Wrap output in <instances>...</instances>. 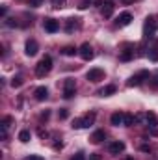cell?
Listing matches in <instances>:
<instances>
[{
	"label": "cell",
	"instance_id": "obj_30",
	"mask_svg": "<svg viewBox=\"0 0 158 160\" xmlns=\"http://www.w3.org/2000/svg\"><path fill=\"white\" fill-rule=\"evenodd\" d=\"M41 2H43V0H30V6L37 8V6H41Z\"/></svg>",
	"mask_w": 158,
	"mask_h": 160
},
{
	"label": "cell",
	"instance_id": "obj_16",
	"mask_svg": "<svg viewBox=\"0 0 158 160\" xmlns=\"http://www.w3.org/2000/svg\"><path fill=\"white\" fill-rule=\"evenodd\" d=\"M34 95H36L37 101H45V99H48V89H47L45 86H39V88H36Z\"/></svg>",
	"mask_w": 158,
	"mask_h": 160
},
{
	"label": "cell",
	"instance_id": "obj_8",
	"mask_svg": "<svg viewBox=\"0 0 158 160\" xmlns=\"http://www.w3.org/2000/svg\"><path fill=\"white\" fill-rule=\"evenodd\" d=\"M37 50H39V45H37V41L36 39H28L26 41V47H24V52H26V56H36L37 54Z\"/></svg>",
	"mask_w": 158,
	"mask_h": 160
},
{
	"label": "cell",
	"instance_id": "obj_38",
	"mask_svg": "<svg viewBox=\"0 0 158 160\" xmlns=\"http://www.w3.org/2000/svg\"><path fill=\"white\" fill-rule=\"evenodd\" d=\"M125 160H134V158H125Z\"/></svg>",
	"mask_w": 158,
	"mask_h": 160
},
{
	"label": "cell",
	"instance_id": "obj_15",
	"mask_svg": "<svg viewBox=\"0 0 158 160\" xmlns=\"http://www.w3.org/2000/svg\"><path fill=\"white\" fill-rule=\"evenodd\" d=\"M101 13H102V17L110 19V17L114 15V2H104V6H102Z\"/></svg>",
	"mask_w": 158,
	"mask_h": 160
},
{
	"label": "cell",
	"instance_id": "obj_18",
	"mask_svg": "<svg viewBox=\"0 0 158 160\" xmlns=\"http://www.w3.org/2000/svg\"><path fill=\"white\" fill-rule=\"evenodd\" d=\"M104 138H106L104 130H95V132L91 134V142H93V143H101V142H102Z\"/></svg>",
	"mask_w": 158,
	"mask_h": 160
},
{
	"label": "cell",
	"instance_id": "obj_3",
	"mask_svg": "<svg viewBox=\"0 0 158 160\" xmlns=\"http://www.w3.org/2000/svg\"><path fill=\"white\" fill-rule=\"evenodd\" d=\"M50 69H52V58H50V56H45L39 63L36 65V75H37L39 78H43V77H47V75L50 73Z\"/></svg>",
	"mask_w": 158,
	"mask_h": 160
},
{
	"label": "cell",
	"instance_id": "obj_22",
	"mask_svg": "<svg viewBox=\"0 0 158 160\" xmlns=\"http://www.w3.org/2000/svg\"><path fill=\"white\" fill-rule=\"evenodd\" d=\"M77 21H78V19H67V26H65V30H67V32H73V30L77 28Z\"/></svg>",
	"mask_w": 158,
	"mask_h": 160
},
{
	"label": "cell",
	"instance_id": "obj_13",
	"mask_svg": "<svg viewBox=\"0 0 158 160\" xmlns=\"http://www.w3.org/2000/svg\"><path fill=\"white\" fill-rule=\"evenodd\" d=\"M108 151H110L112 155H119V153L125 151V143H123V142H114V143L108 145Z\"/></svg>",
	"mask_w": 158,
	"mask_h": 160
},
{
	"label": "cell",
	"instance_id": "obj_11",
	"mask_svg": "<svg viewBox=\"0 0 158 160\" xmlns=\"http://www.w3.org/2000/svg\"><path fill=\"white\" fill-rule=\"evenodd\" d=\"M130 21H132V13H130V11H123V13L117 17V24L119 26H128Z\"/></svg>",
	"mask_w": 158,
	"mask_h": 160
},
{
	"label": "cell",
	"instance_id": "obj_7",
	"mask_svg": "<svg viewBox=\"0 0 158 160\" xmlns=\"http://www.w3.org/2000/svg\"><path fill=\"white\" fill-rule=\"evenodd\" d=\"M86 78L89 80V82H101V80L104 78V71H102V69H99V67L89 69V71L86 73Z\"/></svg>",
	"mask_w": 158,
	"mask_h": 160
},
{
	"label": "cell",
	"instance_id": "obj_5",
	"mask_svg": "<svg viewBox=\"0 0 158 160\" xmlns=\"http://www.w3.org/2000/svg\"><path fill=\"white\" fill-rule=\"evenodd\" d=\"M75 91H77V84L73 78H67L63 84V97L65 99H73L75 97Z\"/></svg>",
	"mask_w": 158,
	"mask_h": 160
},
{
	"label": "cell",
	"instance_id": "obj_9",
	"mask_svg": "<svg viewBox=\"0 0 158 160\" xmlns=\"http://www.w3.org/2000/svg\"><path fill=\"white\" fill-rule=\"evenodd\" d=\"M132 58H134V45L126 43V45H125V50L119 54V60H121V62H128V60H132Z\"/></svg>",
	"mask_w": 158,
	"mask_h": 160
},
{
	"label": "cell",
	"instance_id": "obj_24",
	"mask_svg": "<svg viewBox=\"0 0 158 160\" xmlns=\"http://www.w3.org/2000/svg\"><path fill=\"white\" fill-rule=\"evenodd\" d=\"M11 86H13V88H21V86H22V77H19V75H17V77H13Z\"/></svg>",
	"mask_w": 158,
	"mask_h": 160
},
{
	"label": "cell",
	"instance_id": "obj_27",
	"mask_svg": "<svg viewBox=\"0 0 158 160\" xmlns=\"http://www.w3.org/2000/svg\"><path fill=\"white\" fill-rule=\"evenodd\" d=\"M89 2H91V0H82V2H80V9H86V8H87V6H89Z\"/></svg>",
	"mask_w": 158,
	"mask_h": 160
},
{
	"label": "cell",
	"instance_id": "obj_26",
	"mask_svg": "<svg viewBox=\"0 0 158 160\" xmlns=\"http://www.w3.org/2000/svg\"><path fill=\"white\" fill-rule=\"evenodd\" d=\"M65 2H67V0H50V4H52L54 8H62Z\"/></svg>",
	"mask_w": 158,
	"mask_h": 160
},
{
	"label": "cell",
	"instance_id": "obj_25",
	"mask_svg": "<svg viewBox=\"0 0 158 160\" xmlns=\"http://www.w3.org/2000/svg\"><path fill=\"white\" fill-rule=\"evenodd\" d=\"M58 116H60V119H67V118H69V110H67V108H62Z\"/></svg>",
	"mask_w": 158,
	"mask_h": 160
},
{
	"label": "cell",
	"instance_id": "obj_31",
	"mask_svg": "<svg viewBox=\"0 0 158 160\" xmlns=\"http://www.w3.org/2000/svg\"><path fill=\"white\" fill-rule=\"evenodd\" d=\"M24 160H43L41 157H37V155H30V157H26Z\"/></svg>",
	"mask_w": 158,
	"mask_h": 160
},
{
	"label": "cell",
	"instance_id": "obj_21",
	"mask_svg": "<svg viewBox=\"0 0 158 160\" xmlns=\"http://www.w3.org/2000/svg\"><path fill=\"white\" fill-rule=\"evenodd\" d=\"M149 58L153 62H158V45H155L153 48H149Z\"/></svg>",
	"mask_w": 158,
	"mask_h": 160
},
{
	"label": "cell",
	"instance_id": "obj_4",
	"mask_svg": "<svg viewBox=\"0 0 158 160\" xmlns=\"http://www.w3.org/2000/svg\"><path fill=\"white\" fill-rule=\"evenodd\" d=\"M95 118H97V114H95V112H89V114H86L84 118L73 121V128H87L89 125H93Z\"/></svg>",
	"mask_w": 158,
	"mask_h": 160
},
{
	"label": "cell",
	"instance_id": "obj_28",
	"mask_svg": "<svg viewBox=\"0 0 158 160\" xmlns=\"http://www.w3.org/2000/svg\"><path fill=\"white\" fill-rule=\"evenodd\" d=\"M71 160H86V157H84V153H77Z\"/></svg>",
	"mask_w": 158,
	"mask_h": 160
},
{
	"label": "cell",
	"instance_id": "obj_29",
	"mask_svg": "<svg viewBox=\"0 0 158 160\" xmlns=\"http://www.w3.org/2000/svg\"><path fill=\"white\" fill-rule=\"evenodd\" d=\"M6 24H7L9 28H13V26H17V21H15V19H7V22H6Z\"/></svg>",
	"mask_w": 158,
	"mask_h": 160
},
{
	"label": "cell",
	"instance_id": "obj_39",
	"mask_svg": "<svg viewBox=\"0 0 158 160\" xmlns=\"http://www.w3.org/2000/svg\"><path fill=\"white\" fill-rule=\"evenodd\" d=\"M125 2H132V0H125Z\"/></svg>",
	"mask_w": 158,
	"mask_h": 160
},
{
	"label": "cell",
	"instance_id": "obj_36",
	"mask_svg": "<svg viewBox=\"0 0 158 160\" xmlns=\"http://www.w3.org/2000/svg\"><path fill=\"white\" fill-rule=\"evenodd\" d=\"M153 86H155V88H158V75H156V78H155V82H153Z\"/></svg>",
	"mask_w": 158,
	"mask_h": 160
},
{
	"label": "cell",
	"instance_id": "obj_6",
	"mask_svg": "<svg viewBox=\"0 0 158 160\" xmlns=\"http://www.w3.org/2000/svg\"><path fill=\"white\" fill-rule=\"evenodd\" d=\"M78 52H80V56H82V60H86V62H89V60H93V48H91V45L89 43H82L80 45V48H78Z\"/></svg>",
	"mask_w": 158,
	"mask_h": 160
},
{
	"label": "cell",
	"instance_id": "obj_1",
	"mask_svg": "<svg viewBox=\"0 0 158 160\" xmlns=\"http://www.w3.org/2000/svg\"><path fill=\"white\" fill-rule=\"evenodd\" d=\"M158 30V22L155 17H147L145 19V24H143V38L145 39H153L155 38V34H156Z\"/></svg>",
	"mask_w": 158,
	"mask_h": 160
},
{
	"label": "cell",
	"instance_id": "obj_34",
	"mask_svg": "<svg viewBox=\"0 0 158 160\" xmlns=\"http://www.w3.org/2000/svg\"><path fill=\"white\" fill-rule=\"evenodd\" d=\"M141 151H145V153H147V151H151V147H149V145H141Z\"/></svg>",
	"mask_w": 158,
	"mask_h": 160
},
{
	"label": "cell",
	"instance_id": "obj_12",
	"mask_svg": "<svg viewBox=\"0 0 158 160\" xmlns=\"http://www.w3.org/2000/svg\"><path fill=\"white\" fill-rule=\"evenodd\" d=\"M13 123V118L11 116H6L4 119H2V123H0V128H2V140H6L7 138V127Z\"/></svg>",
	"mask_w": 158,
	"mask_h": 160
},
{
	"label": "cell",
	"instance_id": "obj_14",
	"mask_svg": "<svg viewBox=\"0 0 158 160\" xmlns=\"http://www.w3.org/2000/svg\"><path fill=\"white\" fill-rule=\"evenodd\" d=\"M123 121H125V112H114V114H112V118H110V123H112L114 127L123 125Z\"/></svg>",
	"mask_w": 158,
	"mask_h": 160
},
{
	"label": "cell",
	"instance_id": "obj_32",
	"mask_svg": "<svg viewBox=\"0 0 158 160\" xmlns=\"http://www.w3.org/2000/svg\"><path fill=\"white\" fill-rule=\"evenodd\" d=\"M48 116H50V112H48V110H45V112L41 114V119H48Z\"/></svg>",
	"mask_w": 158,
	"mask_h": 160
},
{
	"label": "cell",
	"instance_id": "obj_2",
	"mask_svg": "<svg viewBox=\"0 0 158 160\" xmlns=\"http://www.w3.org/2000/svg\"><path fill=\"white\" fill-rule=\"evenodd\" d=\"M149 78H151V73L143 69V71H138L136 75H132V77L128 78V82H126V86H128V88H138V86H141L145 80H149Z\"/></svg>",
	"mask_w": 158,
	"mask_h": 160
},
{
	"label": "cell",
	"instance_id": "obj_35",
	"mask_svg": "<svg viewBox=\"0 0 158 160\" xmlns=\"http://www.w3.org/2000/svg\"><path fill=\"white\" fill-rule=\"evenodd\" d=\"M95 6H104V0H95Z\"/></svg>",
	"mask_w": 158,
	"mask_h": 160
},
{
	"label": "cell",
	"instance_id": "obj_23",
	"mask_svg": "<svg viewBox=\"0 0 158 160\" xmlns=\"http://www.w3.org/2000/svg\"><path fill=\"white\" fill-rule=\"evenodd\" d=\"M65 56H75L77 54V48L75 47H63V50H62Z\"/></svg>",
	"mask_w": 158,
	"mask_h": 160
},
{
	"label": "cell",
	"instance_id": "obj_37",
	"mask_svg": "<svg viewBox=\"0 0 158 160\" xmlns=\"http://www.w3.org/2000/svg\"><path fill=\"white\" fill-rule=\"evenodd\" d=\"M91 160H101V157H99V155H93V157H91Z\"/></svg>",
	"mask_w": 158,
	"mask_h": 160
},
{
	"label": "cell",
	"instance_id": "obj_17",
	"mask_svg": "<svg viewBox=\"0 0 158 160\" xmlns=\"http://www.w3.org/2000/svg\"><path fill=\"white\" fill-rule=\"evenodd\" d=\"M116 89H117V88H116L114 84H110V86L102 88V89L99 91V95H102V97H110V95H114V93H116Z\"/></svg>",
	"mask_w": 158,
	"mask_h": 160
},
{
	"label": "cell",
	"instance_id": "obj_20",
	"mask_svg": "<svg viewBox=\"0 0 158 160\" xmlns=\"http://www.w3.org/2000/svg\"><path fill=\"white\" fill-rule=\"evenodd\" d=\"M136 123V116L132 114H125V121H123V127H132Z\"/></svg>",
	"mask_w": 158,
	"mask_h": 160
},
{
	"label": "cell",
	"instance_id": "obj_10",
	"mask_svg": "<svg viewBox=\"0 0 158 160\" xmlns=\"http://www.w3.org/2000/svg\"><path fill=\"white\" fill-rule=\"evenodd\" d=\"M43 26H45V30H47L48 34H54V32H58V30H60V22H58V21H54V19H45Z\"/></svg>",
	"mask_w": 158,
	"mask_h": 160
},
{
	"label": "cell",
	"instance_id": "obj_33",
	"mask_svg": "<svg viewBox=\"0 0 158 160\" xmlns=\"http://www.w3.org/2000/svg\"><path fill=\"white\" fill-rule=\"evenodd\" d=\"M6 11H7V8H6V6H4V8H2V9H0V15H2V17H4V15H6Z\"/></svg>",
	"mask_w": 158,
	"mask_h": 160
},
{
	"label": "cell",
	"instance_id": "obj_19",
	"mask_svg": "<svg viewBox=\"0 0 158 160\" xmlns=\"http://www.w3.org/2000/svg\"><path fill=\"white\" fill-rule=\"evenodd\" d=\"M30 138H32L30 130H21V132H19V140H21L22 143H28V142H30Z\"/></svg>",
	"mask_w": 158,
	"mask_h": 160
}]
</instances>
